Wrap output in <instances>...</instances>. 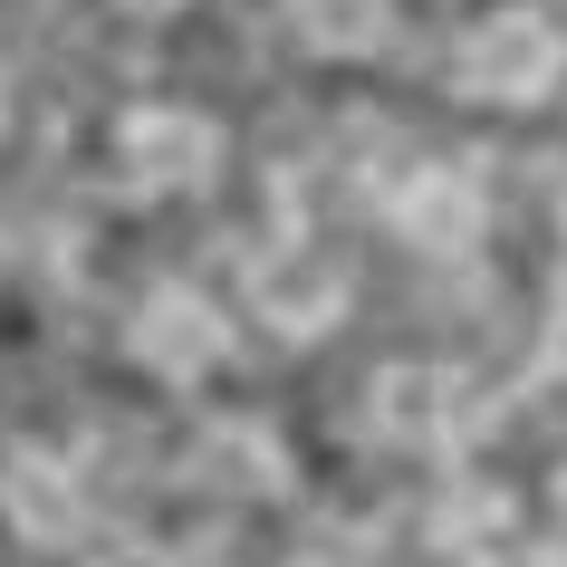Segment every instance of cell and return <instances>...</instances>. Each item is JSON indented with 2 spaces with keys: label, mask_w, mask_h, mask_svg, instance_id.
<instances>
[{
  "label": "cell",
  "mask_w": 567,
  "mask_h": 567,
  "mask_svg": "<svg viewBox=\"0 0 567 567\" xmlns=\"http://www.w3.org/2000/svg\"><path fill=\"white\" fill-rule=\"evenodd\" d=\"M558 509H567V472H558Z\"/></svg>",
  "instance_id": "15"
},
{
  "label": "cell",
  "mask_w": 567,
  "mask_h": 567,
  "mask_svg": "<svg viewBox=\"0 0 567 567\" xmlns=\"http://www.w3.org/2000/svg\"><path fill=\"white\" fill-rule=\"evenodd\" d=\"M394 231L452 260V250H472L481 240V174L472 164H414V174L394 183Z\"/></svg>",
  "instance_id": "7"
},
{
  "label": "cell",
  "mask_w": 567,
  "mask_h": 567,
  "mask_svg": "<svg viewBox=\"0 0 567 567\" xmlns=\"http://www.w3.org/2000/svg\"><path fill=\"white\" fill-rule=\"evenodd\" d=\"M193 472L221 481V491H260V501H269V491H289V452H279L269 423H212Z\"/></svg>",
  "instance_id": "8"
},
{
  "label": "cell",
  "mask_w": 567,
  "mask_h": 567,
  "mask_svg": "<svg viewBox=\"0 0 567 567\" xmlns=\"http://www.w3.org/2000/svg\"><path fill=\"white\" fill-rule=\"evenodd\" d=\"M87 567H174V558H164V548H145V538H106Z\"/></svg>",
  "instance_id": "11"
},
{
  "label": "cell",
  "mask_w": 567,
  "mask_h": 567,
  "mask_svg": "<svg viewBox=\"0 0 567 567\" xmlns=\"http://www.w3.org/2000/svg\"><path fill=\"white\" fill-rule=\"evenodd\" d=\"M558 78H567V39L548 10H481L452 49V87L481 106H538V96H558Z\"/></svg>",
  "instance_id": "1"
},
{
  "label": "cell",
  "mask_w": 567,
  "mask_h": 567,
  "mask_svg": "<svg viewBox=\"0 0 567 567\" xmlns=\"http://www.w3.org/2000/svg\"><path fill=\"white\" fill-rule=\"evenodd\" d=\"M548 365H558V375H567V308H558V318H548Z\"/></svg>",
  "instance_id": "12"
},
{
  "label": "cell",
  "mask_w": 567,
  "mask_h": 567,
  "mask_svg": "<svg viewBox=\"0 0 567 567\" xmlns=\"http://www.w3.org/2000/svg\"><path fill=\"white\" fill-rule=\"evenodd\" d=\"M289 20L318 59H365L385 39V0H289Z\"/></svg>",
  "instance_id": "9"
},
{
  "label": "cell",
  "mask_w": 567,
  "mask_h": 567,
  "mask_svg": "<svg viewBox=\"0 0 567 567\" xmlns=\"http://www.w3.org/2000/svg\"><path fill=\"white\" fill-rule=\"evenodd\" d=\"M116 174H125V193H145V203L203 193V183L221 174V125L193 116V106H135V116H116Z\"/></svg>",
  "instance_id": "2"
},
{
  "label": "cell",
  "mask_w": 567,
  "mask_h": 567,
  "mask_svg": "<svg viewBox=\"0 0 567 567\" xmlns=\"http://www.w3.org/2000/svg\"><path fill=\"white\" fill-rule=\"evenodd\" d=\"M125 357L164 375V385H203L212 365L231 357V318L203 299V289H154L135 318H125Z\"/></svg>",
  "instance_id": "4"
},
{
  "label": "cell",
  "mask_w": 567,
  "mask_h": 567,
  "mask_svg": "<svg viewBox=\"0 0 567 567\" xmlns=\"http://www.w3.org/2000/svg\"><path fill=\"white\" fill-rule=\"evenodd\" d=\"M509 529V491H491V481H462L443 509H433V538L443 548H472V538H501Z\"/></svg>",
  "instance_id": "10"
},
{
  "label": "cell",
  "mask_w": 567,
  "mask_h": 567,
  "mask_svg": "<svg viewBox=\"0 0 567 567\" xmlns=\"http://www.w3.org/2000/svg\"><path fill=\"white\" fill-rule=\"evenodd\" d=\"M365 423H375V443H394V452H443V443H462V423H472V385H462V365H375Z\"/></svg>",
  "instance_id": "3"
},
{
  "label": "cell",
  "mask_w": 567,
  "mask_h": 567,
  "mask_svg": "<svg viewBox=\"0 0 567 567\" xmlns=\"http://www.w3.org/2000/svg\"><path fill=\"white\" fill-rule=\"evenodd\" d=\"M529 567H567V538H538V548H529Z\"/></svg>",
  "instance_id": "13"
},
{
  "label": "cell",
  "mask_w": 567,
  "mask_h": 567,
  "mask_svg": "<svg viewBox=\"0 0 567 567\" xmlns=\"http://www.w3.org/2000/svg\"><path fill=\"white\" fill-rule=\"evenodd\" d=\"M0 519H10V538L20 548H68V538L87 529V481L68 472L59 452H10L0 462Z\"/></svg>",
  "instance_id": "6"
},
{
  "label": "cell",
  "mask_w": 567,
  "mask_h": 567,
  "mask_svg": "<svg viewBox=\"0 0 567 567\" xmlns=\"http://www.w3.org/2000/svg\"><path fill=\"white\" fill-rule=\"evenodd\" d=\"M558 231H567V221H558Z\"/></svg>",
  "instance_id": "16"
},
{
  "label": "cell",
  "mask_w": 567,
  "mask_h": 567,
  "mask_svg": "<svg viewBox=\"0 0 567 567\" xmlns=\"http://www.w3.org/2000/svg\"><path fill=\"white\" fill-rule=\"evenodd\" d=\"M125 10H135V20H164V10H183V0H125Z\"/></svg>",
  "instance_id": "14"
},
{
  "label": "cell",
  "mask_w": 567,
  "mask_h": 567,
  "mask_svg": "<svg viewBox=\"0 0 567 567\" xmlns=\"http://www.w3.org/2000/svg\"><path fill=\"white\" fill-rule=\"evenodd\" d=\"M250 318L279 337H328L347 318V269L328 250H260L250 260Z\"/></svg>",
  "instance_id": "5"
}]
</instances>
